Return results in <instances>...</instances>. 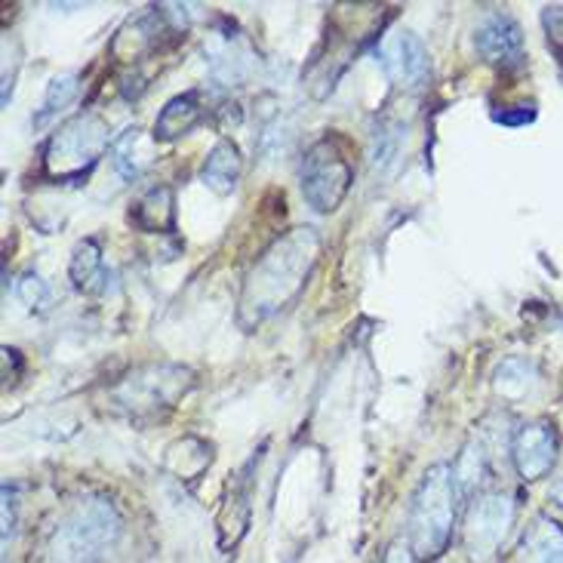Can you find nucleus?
Listing matches in <instances>:
<instances>
[{
  "label": "nucleus",
  "instance_id": "nucleus-1",
  "mask_svg": "<svg viewBox=\"0 0 563 563\" xmlns=\"http://www.w3.org/2000/svg\"><path fill=\"white\" fill-rule=\"evenodd\" d=\"M320 250H323V241L318 229H308V225L277 238L246 275L241 302H238L241 327L253 330L268 318H275L277 311H284L289 302H296L318 265Z\"/></svg>",
  "mask_w": 563,
  "mask_h": 563
},
{
  "label": "nucleus",
  "instance_id": "nucleus-2",
  "mask_svg": "<svg viewBox=\"0 0 563 563\" xmlns=\"http://www.w3.org/2000/svg\"><path fill=\"white\" fill-rule=\"evenodd\" d=\"M459 496L453 481V465L438 462L431 465L419 487L412 493L410 518H407V545L416 563H434L453 545L459 527Z\"/></svg>",
  "mask_w": 563,
  "mask_h": 563
},
{
  "label": "nucleus",
  "instance_id": "nucleus-3",
  "mask_svg": "<svg viewBox=\"0 0 563 563\" xmlns=\"http://www.w3.org/2000/svg\"><path fill=\"white\" fill-rule=\"evenodd\" d=\"M121 533L118 505L106 496H87L49 530L34 563H102Z\"/></svg>",
  "mask_w": 563,
  "mask_h": 563
},
{
  "label": "nucleus",
  "instance_id": "nucleus-4",
  "mask_svg": "<svg viewBox=\"0 0 563 563\" xmlns=\"http://www.w3.org/2000/svg\"><path fill=\"white\" fill-rule=\"evenodd\" d=\"M111 148L108 123L96 111H80L49 136L44 148V173L53 183H80Z\"/></svg>",
  "mask_w": 563,
  "mask_h": 563
},
{
  "label": "nucleus",
  "instance_id": "nucleus-5",
  "mask_svg": "<svg viewBox=\"0 0 563 563\" xmlns=\"http://www.w3.org/2000/svg\"><path fill=\"white\" fill-rule=\"evenodd\" d=\"M195 385V373L183 364H145L126 373L111 391L114 410L130 419H154L173 410Z\"/></svg>",
  "mask_w": 563,
  "mask_h": 563
},
{
  "label": "nucleus",
  "instance_id": "nucleus-6",
  "mask_svg": "<svg viewBox=\"0 0 563 563\" xmlns=\"http://www.w3.org/2000/svg\"><path fill=\"white\" fill-rule=\"evenodd\" d=\"M518 503L505 489H484L477 493L462 518V551L472 563H493L503 551L505 539L515 527Z\"/></svg>",
  "mask_w": 563,
  "mask_h": 563
},
{
  "label": "nucleus",
  "instance_id": "nucleus-7",
  "mask_svg": "<svg viewBox=\"0 0 563 563\" xmlns=\"http://www.w3.org/2000/svg\"><path fill=\"white\" fill-rule=\"evenodd\" d=\"M302 198L314 213H333L354 183V167L333 136L318 139L302 157Z\"/></svg>",
  "mask_w": 563,
  "mask_h": 563
},
{
  "label": "nucleus",
  "instance_id": "nucleus-8",
  "mask_svg": "<svg viewBox=\"0 0 563 563\" xmlns=\"http://www.w3.org/2000/svg\"><path fill=\"white\" fill-rule=\"evenodd\" d=\"M558 453H561V438L549 422L520 426L511 438V462L523 484L549 477L551 468L558 465Z\"/></svg>",
  "mask_w": 563,
  "mask_h": 563
},
{
  "label": "nucleus",
  "instance_id": "nucleus-9",
  "mask_svg": "<svg viewBox=\"0 0 563 563\" xmlns=\"http://www.w3.org/2000/svg\"><path fill=\"white\" fill-rule=\"evenodd\" d=\"M203 56H207V71L219 87H244L256 71V53L241 34L231 31H216L203 46Z\"/></svg>",
  "mask_w": 563,
  "mask_h": 563
},
{
  "label": "nucleus",
  "instance_id": "nucleus-10",
  "mask_svg": "<svg viewBox=\"0 0 563 563\" xmlns=\"http://www.w3.org/2000/svg\"><path fill=\"white\" fill-rule=\"evenodd\" d=\"M379 65L397 87H419L431 71L426 44L412 31H395L382 41Z\"/></svg>",
  "mask_w": 563,
  "mask_h": 563
},
{
  "label": "nucleus",
  "instance_id": "nucleus-11",
  "mask_svg": "<svg viewBox=\"0 0 563 563\" xmlns=\"http://www.w3.org/2000/svg\"><path fill=\"white\" fill-rule=\"evenodd\" d=\"M474 46L489 65H520L523 62V31L508 13H493L474 31Z\"/></svg>",
  "mask_w": 563,
  "mask_h": 563
},
{
  "label": "nucleus",
  "instance_id": "nucleus-12",
  "mask_svg": "<svg viewBox=\"0 0 563 563\" xmlns=\"http://www.w3.org/2000/svg\"><path fill=\"white\" fill-rule=\"evenodd\" d=\"M203 118H207V108L200 102L198 90L173 96L167 106L161 108L157 121H154L152 139L154 142H176V139L188 136Z\"/></svg>",
  "mask_w": 563,
  "mask_h": 563
},
{
  "label": "nucleus",
  "instance_id": "nucleus-13",
  "mask_svg": "<svg viewBox=\"0 0 563 563\" xmlns=\"http://www.w3.org/2000/svg\"><path fill=\"white\" fill-rule=\"evenodd\" d=\"M241 173H244L241 148L234 142H229V139H222L203 157V164H200V183L207 185L213 195H219V198H229L231 191L238 188V183H241Z\"/></svg>",
  "mask_w": 563,
  "mask_h": 563
},
{
  "label": "nucleus",
  "instance_id": "nucleus-14",
  "mask_svg": "<svg viewBox=\"0 0 563 563\" xmlns=\"http://www.w3.org/2000/svg\"><path fill=\"white\" fill-rule=\"evenodd\" d=\"M515 563H563V527L549 515H539L520 536Z\"/></svg>",
  "mask_w": 563,
  "mask_h": 563
},
{
  "label": "nucleus",
  "instance_id": "nucleus-15",
  "mask_svg": "<svg viewBox=\"0 0 563 563\" xmlns=\"http://www.w3.org/2000/svg\"><path fill=\"white\" fill-rule=\"evenodd\" d=\"M152 142L154 139L142 136L139 126H130V130H123V133L111 139L108 157H111V167L118 169L121 179L136 183L139 176L152 167Z\"/></svg>",
  "mask_w": 563,
  "mask_h": 563
},
{
  "label": "nucleus",
  "instance_id": "nucleus-16",
  "mask_svg": "<svg viewBox=\"0 0 563 563\" xmlns=\"http://www.w3.org/2000/svg\"><path fill=\"white\" fill-rule=\"evenodd\" d=\"M539 388V369L527 357H505L493 373V391L505 404H523Z\"/></svg>",
  "mask_w": 563,
  "mask_h": 563
},
{
  "label": "nucleus",
  "instance_id": "nucleus-17",
  "mask_svg": "<svg viewBox=\"0 0 563 563\" xmlns=\"http://www.w3.org/2000/svg\"><path fill=\"white\" fill-rule=\"evenodd\" d=\"M130 222H136L139 229L148 234H169L176 231V198L169 185H157L152 191H145L136 200Z\"/></svg>",
  "mask_w": 563,
  "mask_h": 563
},
{
  "label": "nucleus",
  "instance_id": "nucleus-18",
  "mask_svg": "<svg viewBox=\"0 0 563 563\" xmlns=\"http://www.w3.org/2000/svg\"><path fill=\"white\" fill-rule=\"evenodd\" d=\"M68 277L80 292H99L106 289V262H102V246L92 238H84L71 253L68 262Z\"/></svg>",
  "mask_w": 563,
  "mask_h": 563
},
{
  "label": "nucleus",
  "instance_id": "nucleus-19",
  "mask_svg": "<svg viewBox=\"0 0 563 563\" xmlns=\"http://www.w3.org/2000/svg\"><path fill=\"white\" fill-rule=\"evenodd\" d=\"M489 474V462H487V450L481 441H468L462 446V453L453 462V481H456L459 496L462 503H472L474 496L481 493V484L487 481Z\"/></svg>",
  "mask_w": 563,
  "mask_h": 563
},
{
  "label": "nucleus",
  "instance_id": "nucleus-20",
  "mask_svg": "<svg viewBox=\"0 0 563 563\" xmlns=\"http://www.w3.org/2000/svg\"><path fill=\"white\" fill-rule=\"evenodd\" d=\"M77 90H80V75L53 77L44 92V102L34 111V118H31V126H34V130H46L49 123L59 118L65 108L75 102Z\"/></svg>",
  "mask_w": 563,
  "mask_h": 563
},
{
  "label": "nucleus",
  "instance_id": "nucleus-21",
  "mask_svg": "<svg viewBox=\"0 0 563 563\" xmlns=\"http://www.w3.org/2000/svg\"><path fill=\"white\" fill-rule=\"evenodd\" d=\"M15 296H19V302L25 305L29 311H46L49 302H53V292H49L46 280L37 272H25V275L19 277Z\"/></svg>",
  "mask_w": 563,
  "mask_h": 563
},
{
  "label": "nucleus",
  "instance_id": "nucleus-22",
  "mask_svg": "<svg viewBox=\"0 0 563 563\" xmlns=\"http://www.w3.org/2000/svg\"><path fill=\"white\" fill-rule=\"evenodd\" d=\"M542 29H545L549 49L563 65V7H545L542 10Z\"/></svg>",
  "mask_w": 563,
  "mask_h": 563
},
{
  "label": "nucleus",
  "instance_id": "nucleus-23",
  "mask_svg": "<svg viewBox=\"0 0 563 563\" xmlns=\"http://www.w3.org/2000/svg\"><path fill=\"white\" fill-rule=\"evenodd\" d=\"M493 121L503 123V126H527V123L536 121V106H515L503 108V111H493Z\"/></svg>",
  "mask_w": 563,
  "mask_h": 563
},
{
  "label": "nucleus",
  "instance_id": "nucleus-24",
  "mask_svg": "<svg viewBox=\"0 0 563 563\" xmlns=\"http://www.w3.org/2000/svg\"><path fill=\"white\" fill-rule=\"evenodd\" d=\"M15 493L10 484H3V551H10V536L15 530Z\"/></svg>",
  "mask_w": 563,
  "mask_h": 563
},
{
  "label": "nucleus",
  "instance_id": "nucleus-25",
  "mask_svg": "<svg viewBox=\"0 0 563 563\" xmlns=\"http://www.w3.org/2000/svg\"><path fill=\"white\" fill-rule=\"evenodd\" d=\"M379 563H416V558H412L407 539H391V542L385 545V551H382Z\"/></svg>",
  "mask_w": 563,
  "mask_h": 563
},
{
  "label": "nucleus",
  "instance_id": "nucleus-26",
  "mask_svg": "<svg viewBox=\"0 0 563 563\" xmlns=\"http://www.w3.org/2000/svg\"><path fill=\"white\" fill-rule=\"evenodd\" d=\"M549 503L563 511V477L561 481H554V484L549 487Z\"/></svg>",
  "mask_w": 563,
  "mask_h": 563
}]
</instances>
